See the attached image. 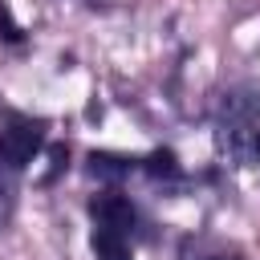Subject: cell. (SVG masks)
I'll return each mask as SVG.
<instances>
[{
	"label": "cell",
	"instance_id": "1",
	"mask_svg": "<svg viewBox=\"0 0 260 260\" xmlns=\"http://www.w3.org/2000/svg\"><path fill=\"white\" fill-rule=\"evenodd\" d=\"M41 142H45V134H41L37 122H8L0 130V162L12 167V171H20V167H28L37 158Z\"/></svg>",
	"mask_w": 260,
	"mask_h": 260
},
{
	"label": "cell",
	"instance_id": "2",
	"mask_svg": "<svg viewBox=\"0 0 260 260\" xmlns=\"http://www.w3.org/2000/svg\"><path fill=\"white\" fill-rule=\"evenodd\" d=\"M219 150L236 167H256L260 162V130L252 122H223L219 126Z\"/></svg>",
	"mask_w": 260,
	"mask_h": 260
},
{
	"label": "cell",
	"instance_id": "3",
	"mask_svg": "<svg viewBox=\"0 0 260 260\" xmlns=\"http://www.w3.org/2000/svg\"><path fill=\"white\" fill-rule=\"evenodd\" d=\"M89 215H93V223H98V228L118 232V236L134 232V223H138V211L130 207V199H126V195H114V191H106V195L89 199Z\"/></svg>",
	"mask_w": 260,
	"mask_h": 260
},
{
	"label": "cell",
	"instance_id": "4",
	"mask_svg": "<svg viewBox=\"0 0 260 260\" xmlns=\"http://www.w3.org/2000/svg\"><path fill=\"white\" fill-rule=\"evenodd\" d=\"M256 114H260V98L248 93V89H232V93H223V102H219V118H223V122H252Z\"/></svg>",
	"mask_w": 260,
	"mask_h": 260
},
{
	"label": "cell",
	"instance_id": "5",
	"mask_svg": "<svg viewBox=\"0 0 260 260\" xmlns=\"http://www.w3.org/2000/svg\"><path fill=\"white\" fill-rule=\"evenodd\" d=\"M89 248H93V260H130V244H126V236L106 232V228H98V232L89 236Z\"/></svg>",
	"mask_w": 260,
	"mask_h": 260
},
{
	"label": "cell",
	"instance_id": "6",
	"mask_svg": "<svg viewBox=\"0 0 260 260\" xmlns=\"http://www.w3.org/2000/svg\"><path fill=\"white\" fill-rule=\"evenodd\" d=\"M134 171V158L122 154H89V175L93 179H126Z\"/></svg>",
	"mask_w": 260,
	"mask_h": 260
},
{
	"label": "cell",
	"instance_id": "7",
	"mask_svg": "<svg viewBox=\"0 0 260 260\" xmlns=\"http://www.w3.org/2000/svg\"><path fill=\"white\" fill-rule=\"evenodd\" d=\"M146 171L158 179V175H167V179H175L179 175V162H175V154L171 150H154L150 158H146Z\"/></svg>",
	"mask_w": 260,
	"mask_h": 260
},
{
	"label": "cell",
	"instance_id": "8",
	"mask_svg": "<svg viewBox=\"0 0 260 260\" xmlns=\"http://www.w3.org/2000/svg\"><path fill=\"white\" fill-rule=\"evenodd\" d=\"M8 219H12V191L0 187V232L8 228Z\"/></svg>",
	"mask_w": 260,
	"mask_h": 260
},
{
	"label": "cell",
	"instance_id": "9",
	"mask_svg": "<svg viewBox=\"0 0 260 260\" xmlns=\"http://www.w3.org/2000/svg\"><path fill=\"white\" fill-rule=\"evenodd\" d=\"M211 260H240V256H211Z\"/></svg>",
	"mask_w": 260,
	"mask_h": 260
}]
</instances>
